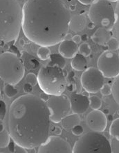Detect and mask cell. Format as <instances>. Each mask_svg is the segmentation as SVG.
<instances>
[{
    "label": "cell",
    "mask_w": 119,
    "mask_h": 153,
    "mask_svg": "<svg viewBox=\"0 0 119 153\" xmlns=\"http://www.w3.org/2000/svg\"><path fill=\"white\" fill-rule=\"evenodd\" d=\"M51 50L48 47L46 46H40L37 49V56L42 61H46L50 59L51 57Z\"/></svg>",
    "instance_id": "cell-22"
},
{
    "label": "cell",
    "mask_w": 119,
    "mask_h": 153,
    "mask_svg": "<svg viewBox=\"0 0 119 153\" xmlns=\"http://www.w3.org/2000/svg\"><path fill=\"white\" fill-rule=\"evenodd\" d=\"M72 1V0H68L67 1H68V2H70V1Z\"/></svg>",
    "instance_id": "cell-46"
},
{
    "label": "cell",
    "mask_w": 119,
    "mask_h": 153,
    "mask_svg": "<svg viewBox=\"0 0 119 153\" xmlns=\"http://www.w3.org/2000/svg\"><path fill=\"white\" fill-rule=\"evenodd\" d=\"M23 22V8L18 0H0V38L1 42L15 41Z\"/></svg>",
    "instance_id": "cell-3"
},
{
    "label": "cell",
    "mask_w": 119,
    "mask_h": 153,
    "mask_svg": "<svg viewBox=\"0 0 119 153\" xmlns=\"http://www.w3.org/2000/svg\"><path fill=\"white\" fill-rule=\"evenodd\" d=\"M118 56H119V49L118 50Z\"/></svg>",
    "instance_id": "cell-47"
},
{
    "label": "cell",
    "mask_w": 119,
    "mask_h": 153,
    "mask_svg": "<svg viewBox=\"0 0 119 153\" xmlns=\"http://www.w3.org/2000/svg\"><path fill=\"white\" fill-rule=\"evenodd\" d=\"M98 68L106 78H115L119 75V56L113 51L102 53L97 61Z\"/></svg>",
    "instance_id": "cell-9"
},
{
    "label": "cell",
    "mask_w": 119,
    "mask_h": 153,
    "mask_svg": "<svg viewBox=\"0 0 119 153\" xmlns=\"http://www.w3.org/2000/svg\"><path fill=\"white\" fill-rule=\"evenodd\" d=\"M70 101H71L72 111L75 114H84L90 107L89 97L80 93H75L71 95Z\"/></svg>",
    "instance_id": "cell-13"
},
{
    "label": "cell",
    "mask_w": 119,
    "mask_h": 153,
    "mask_svg": "<svg viewBox=\"0 0 119 153\" xmlns=\"http://www.w3.org/2000/svg\"><path fill=\"white\" fill-rule=\"evenodd\" d=\"M107 120H109V121H113L114 120V119H113V116H112V115H107Z\"/></svg>",
    "instance_id": "cell-42"
},
{
    "label": "cell",
    "mask_w": 119,
    "mask_h": 153,
    "mask_svg": "<svg viewBox=\"0 0 119 153\" xmlns=\"http://www.w3.org/2000/svg\"><path fill=\"white\" fill-rule=\"evenodd\" d=\"M10 138L11 137H10L9 131L6 130L3 123L1 122V124H0V148L1 149L7 148L9 146Z\"/></svg>",
    "instance_id": "cell-19"
},
{
    "label": "cell",
    "mask_w": 119,
    "mask_h": 153,
    "mask_svg": "<svg viewBox=\"0 0 119 153\" xmlns=\"http://www.w3.org/2000/svg\"><path fill=\"white\" fill-rule=\"evenodd\" d=\"M26 81L27 83H29L33 86H36L38 84V80H37V76H36L34 73H30L26 76Z\"/></svg>",
    "instance_id": "cell-29"
},
{
    "label": "cell",
    "mask_w": 119,
    "mask_h": 153,
    "mask_svg": "<svg viewBox=\"0 0 119 153\" xmlns=\"http://www.w3.org/2000/svg\"><path fill=\"white\" fill-rule=\"evenodd\" d=\"M114 37H115L119 42V0L115 8V22L112 29Z\"/></svg>",
    "instance_id": "cell-21"
},
{
    "label": "cell",
    "mask_w": 119,
    "mask_h": 153,
    "mask_svg": "<svg viewBox=\"0 0 119 153\" xmlns=\"http://www.w3.org/2000/svg\"><path fill=\"white\" fill-rule=\"evenodd\" d=\"M78 48L77 44L71 40H64L60 43L59 54L66 59H72L77 54Z\"/></svg>",
    "instance_id": "cell-14"
},
{
    "label": "cell",
    "mask_w": 119,
    "mask_h": 153,
    "mask_svg": "<svg viewBox=\"0 0 119 153\" xmlns=\"http://www.w3.org/2000/svg\"><path fill=\"white\" fill-rule=\"evenodd\" d=\"M78 51H79L80 54L83 55L84 56L87 57L91 53V48L90 45L87 42H83L80 45L79 48H78Z\"/></svg>",
    "instance_id": "cell-27"
},
{
    "label": "cell",
    "mask_w": 119,
    "mask_h": 153,
    "mask_svg": "<svg viewBox=\"0 0 119 153\" xmlns=\"http://www.w3.org/2000/svg\"><path fill=\"white\" fill-rule=\"evenodd\" d=\"M38 153H72L73 148L65 139L58 136H49L46 141L38 147Z\"/></svg>",
    "instance_id": "cell-11"
},
{
    "label": "cell",
    "mask_w": 119,
    "mask_h": 153,
    "mask_svg": "<svg viewBox=\"0 0 119 153\" xmlns=\"http://www.w3.org/2000/svg\"><path fill=\"white\" fill-rule=\"evenodd\" d=\"M83 131H84L83 127H82L81 125H76V126L74 127L73 128L71 129L72 134L75 136L81 135L83 133Z\"/></svg>",
    "instance_id": "cell-32"
},
{
    "label": "cell",
    "mask_w": 119,
    "mask_h": 153,
    "mask_svg": "<svg viewBox=\"0 0 119 153\" xmlns=\"http://www.w3.org/2000/svg\"><path fill=\"white\" fill-rule=\"evenodd\" d=\"M78 1L84 5H89L91 3L92 0H78Z\"/></svg>",
    "instance_id": "cell-39"
},
{
    "label": "cell",
    "mask_w": 119,
    "mask_h": 153,
    "mask_svg": "<svg viewBox=\"0 0 119 153\" xmlns=\"http://www.w3.org/2000/svg\"><path fill=\"white\" fill-rule=\"evenodd\" d=\"M112 37H114L112 30H108L101 27L91 36V39L95 43L100 45H105Z\"/></svg>",
    "instance_id": "cell-15"
},
{
    "label": "cell",
    "mask_w": 119,
    "mask_h": 153,
    "mask_svg": "<svg viewBox=\"0 0 119 153\" xmlns=\"http://www.w3.org/2000/svg\"><path fill=\"white\" fill-rule=\"evenodd\" d=\"M50 96H51V95L46 94V93L43 92L42 93H41V94H40V97L42 100H44V102H47L48 100H49Z\"/></svg>",
    "instance_id": "cell-36"
},
{
    "label": "cell",
    "mask_w": 119,
    "mask_h": 153,
    "mask_svg": "<svg viewBox=\"0 0 119 153\" xmlns=\"http://www.w3.org/2000/svg\"><path fill=\"white\" fill-rule=\"evenodd\" d=\"M37 80L40 89L49 95H62L67 86L63 69L57 65L42 67L37 74Z\"/></svg>",
    "instance_id": "cell-4"
},
{
    "label": "cell",
    "mask_w": 119,
    "mask_h": 153,
    "mask_svg": "<svg viewBox=\"0 0 119 153\" xmlns=\"http://www.w3.org/2000/svg\"><path fill=\"white\" fill-rule=\"evenodd\" d=\"M51 60V65H57L61 68L64 69L67 65L66 61L65 59V57L62 56L60 54H54L51 55L50 57Z\"/></svg>",
    "instance_id": "cell-20"
},
{
    "label": "cell",
    "mask_w": 119,
    "mask_h": 153,
    "mask_svg": "<svg viewBox=\"0 0 119 153\" xmlns=\"http://www.w3.org/2000/svg\"><path fill=\"white\" fill-rule=\"evenodd\" d=\"M51 130L54 134H56V135H60L62 134V128L60 127H53V128L51 129Z\"/></svg>",
    "instance_id": "cell-35"
},
{
    "label": "cell",
    "mask_w": 119,
    "mask_h": 153,
    "mask_svg": "<svg viewBox=\"0 0 119 153\" xmlns=\"http://www.w3.org/2000/svg\"><path fill=\"white\" fill-rule=\"evenodd\" d=\"M108 1H113V2H115V1H118V0H108Z\"/></svg>",
    "instance_id": "cell-45"
},
{
    "label": "cell",
    "mask_w": 119,
    "mask_h": 153,
    "mask_svg": "<svg viewBox=\"0 0 119 153\" xmlns=\"http://www.w3.org/2000/svg\"><path fill=\"white\" fill-rule=\"evenodd\" d=\"M72 40L76 44H79L82 41V37L80 35H76L72 38Z\"/></svg>",
    "instance_id": "cell-37"
},
{
    "label": "cell",
    "mask_w": 119,
    "mask_h": 153,
    "mask_svg": "<svg viewBox=\"0 0 119 153\" xmlns=\"http://www.w3.org/2000/svg\"><path fill=\"white\" fill-rule=\"evenodd\" d=\"M4 93L5 95L9 98H12L15 96L17 93H18V89L15 88V87L14 86V85L10 84H6L5 86H4Z\"/></svg>",
    "instance_id": "cell-26"
},
{
    "label": "cell",
    "mask_w": 119,
    "mask_h": 153,
    "mask_svg": "<svg viewBox=\"0 0 119 153\" xmlns=\"http://www.w3.org/2000/svg\"><path fill=\"white\" fill-rule=\"evenodd\" d=\"M80 82L87 92L96 93L105 84V76L98 68L90 67L83 71L80 77Z\"/></svg>",
    "instance_id": "cell-10"
},
{
    "label": "cell",
    "mask_w": 119,
    "mask_h": 153,
    "mask_svg": "<svg viewBox=\"0 0 119 153\" xmlns=\"http://www.w3.org/2000/svg\"><path fill=\"white\" fill-rule=\"evenodd\" d=\"M101 93L103 96H107L112 93V86L108 84H105L101 89Z\"/></svg>",
    "instance_id": "cell-30"
},
{
    "label": "cell",
    "mask_w": 119,
    "mask_h": 153,
    "mask_svg": "<svg viewBox=\"0 0 119 153\" xmlns=\"http://www.w3.org/2000/svg\"><path fill=\"white\" fill-rule=\"evenodd\" d=\"M25 73L23 61L15 53L5 52L0 56V76L6 83L15 86L24 78Z\"/></svg>",
    "instance_id": "cell-5"
},
{
    "label": "cell",
    "mask_w": 119,
    "mask_h": 153,
    "mask_svg": "<svg viewBox=\"0 0 119 153\" xmlns=\"http://www.w3.org/2000/svg\"><path fill=\"white\" fill-rule=\"evenodd\" d=\"M107 118L103 111L93 110L89 113L86 118L87 126L91 130L97 132H103L107 128Z\"/></svg>",
    "instance_id": "cell-12"
},
{
    "label": "cell",
    "mask_w": 119,
    "mask_h": 153,
    "mask_svg": "<svg viewBox=\"0 0 119 153\" xmlns=\"http://www.w3.org/2000/svg\"><path fill=\"white\" fill-rule=\"evenodd\" d=\"M67 89L69 91H70V92H73V91L76 89L75 84H68L67 86Z\"/></svg>",
    "instance_id": "cell-38"
},
{
    "label": "cell",
    "mask_w": 119,
    "mask_h": 153,
    "mask_svg": "<svg viewBox=\"0 0 119 153\" xmlns=\"http://www.w3.org/2000/svg\"><path fill=\"white\" fill-rule=\"evenodd\" d=\"M89 102H90V107L93 110H98L101 109L102 107V100L97 95H91L89 97Z\"/></svg>",
    "instance_id": "cell-25"
},
{
    "label": "cell",
    "mask_w": 119,
    "mask_h": 153,
    "mask_svg": "<svg viewBox=\"0 0 119 153\" xmlns=\"http://www.w3.org/2000/svg\"><path fill=\"white\" fill-rule=\"evenodd\" d=\"M73 153H112V144L107 137L97 131L87 132L76 141Z\"/></svg>",
    "instance_id": "cell-6"
},
{
    "label": "cell",
    "mask_w": 119,
    "mask_h": 153,
    "mask_svg": "<svg viewBox=\"0 0 119 153\" xmlns=\"http://www.w3.org/2000/svg\"><path fill=\"white\" fill-rule=\"evenodd\" d=\"M112 96L116 103L119 105V75L114 79L112 85Z\"/></svg>",
    "instance_id": "cell-24"
},
{
    "label": "cell",
    "mask_w": 119,
    "mask_h": 153,
    "mask_svg": "<svg viewBox=\"0 0 119 153\" xmlns=\"http://www.w3.org/2000/svg\"><path fill=\"white\" fill-rule=\"evenodd\" d=\"M50 111L46 102L35 95L18 97L9 107L8 127L14 143L33 150L49 137Z\"/></svg>",
    "instance_id": "cell-2"
},
{
    "label": "cell",
    "mask_w": 119,
    "mask_h": 153,
    "mask_svg": "<svg viewBox=\"0 0 119 153\" xmlns=\"http://www.w3.org/2000/svg\"><path fill=\"white\" fill-rule=\"evenodd\" d=\"M109 134L119 141V118L114 120L109 127Z\"/></svg>",
    "instance_id": "cell-23"
},
{
    "label": "cell",
    "mask_w": 119,
    "mask_h": 153,
    "mask_svg": "<svg viewBox=\"0 0 119 153\" xmlns=\"http://www.w3.org/2000/svg\"><path fill=\"white\" fill-rule=\"evenodd\" d=\"M46 104L50 111L51 120L54 123H60L71 109V101L66 95H51Z\"/></svg>",
    "instance_id": "cell-8"
},
{
    "label": "cell",
    "mask_w": 119,
    "mask_h": 153,
    "mask_svg": "<svg viewBox=\"0 0 119 153\" xmlns=\"http://www.w3.org/2000/svg\"><path fill=\"white\" fill-rule=\"evenodd\" d=\"M87 18L82 13H80L74 16L71 18L70 21L69 28L73 31H80L83 30L86 27Z\"/></svg>",
    "instance_id": "cell-17"
},
{
    "label": "cell",
    "mask_w": 119,
    "mask_h": 153,
    "mask_svg": "<svg viewBox=\"0 0 119 153\" xmlns=\"http://www.w3.org/2000/svg\"><path fill=\"white\" fill-rule=\"evenodd\" d=\"M33 86L31 84H29V83H26V84H25L24 86H23V91H24V92L25 93H26V94H30V93L33 91Z\"/></svg>",
    "instance_id": "cell-34"
},
{
    "label": "cell",
    "mask_w": 119,
    "mask_h": 153,
    "mask_svg": "<svg viewBox=\"0 0 119 153\" xmlns=\"http://www.w3.org/2000/svg\"><path fill=\"white\" fill-rule=\"evenodd\" d=\"M103 111V113L106 115V116H107V115L109 114V109H105Z\"/></svg>",
    "instance_id": "cell-44"
},
{
    "label": "cell",
    "mask_w": 119,
    "mask_h": 153,
    "mask_svg": "<svg viewBox=\"0 0 119 153\" xmlns=\"http://www.w3.org/2000/svg\"><path fill=\"white\" fill-rule=\"evenodd\" d=\"M71 19L61 0H28L23 6L22 30L38 45L54 46L67 36Z\"/></svg>",
    "instance_id": "cell-1"
},
{
    "label": "cell",
    "mask_w": 119,
    "mask_h": 153,
    "mask_svg": "<svg viewBox=\"0 0 119 153\" xmlns=\"http://www.w3.org/2000/svg\"><path fill=\"white\" fill-rule=\"evenodd\" d=\"M69 9H70V10H71V11H75L76 9V6L71 4V5L69 6Z\"/></svg>",
    "instance_id": "cell-40"
},
{
    "label": "cell",
    "mask_w": 119,
    "mask_h": 153,
    "mask_svg": "<svg viewBox=\"0 0 119 153\" xmlns=\"http://www.w3.org/2000/svg\"><path fill=\"white\" fill-rule=\"evenodd\" d=\"M87 61L86 57L81 54H77L71 61V66L72 68L77 71H84L87 69Z\"/></svg>",
    "instance_id": "cell-18"
},
{
    "label": "cell",
    "mask_w": 119,
    "mask_h": 153,
    "mask_svg": "<svg viewBox=\"0 0 119 153\" xmlns=\"http://www.w3.org/2000/svg\"><path fill=\"white\" fill-rule=\"evenodd\" d=\"M6 114V105L4 100L0 102V120L2 122Z\"/></svg>",
    "instance_id": "cell-31"
},
{
    "label": "cell",
    "mask_w": 119,
    "mask_h": 153,
    "mask_svg": "<svg viewBox=\"0 0 119 153\" xmlns=\"http://www.w3.org/2000/svg\"><path fill=\"white\" fill-rule=\"evenodd\" d=\"M117 113H118V116H119V110H118V111Z\"/></svg>",
    "instance_id": "cell-48"
},
{
    "label": "cell",
    "mask_w": 119,
    "mask_h": 153,
    "mask_svg": "<svg viewBox=\"0 0 119 153\" xmlns=\"http://www.w3.org/2000/svg\"><path fill=\"white\" fill-rule=\"evenodd\" d=\"M95 24L94 23H93V22H91L90 24H89V25H88V27H89V29H93V28H94V27H95Z\"/></svg>",
    "instance_id": "cell-43"
},
{
    "label": "cell",
    "mask_w": 119,
    "mask_h": 153,
    "mask_svg": "<svg viewBox=\"0 0 119 153\" xmlns=\"http://www.w3.org/2000/svg\"><path fill=\"white\" fill-rule=\"evenodd\" d=\"M81 37H82V40H83V41H87V40L89 39L88 36L87 35V34L82 35Z\"/></svg>",
    "instance_id": "cell-41"
},
{
    "label": "cell",
    "mask_w": 119,
    "mask_h": 153,
    "mask_svg": "<svg viewBox=\"0 0 119 153\" xmlns=\"http://www.w3.org/2000/svg\"><path fill=\"white\" fill-rule=\"evenodd\" d=\"M91 22L112 30L115 22V10L108 0H94L88 12Z\"/></svg>",
    "instance_id": "cell-7"
},
{
    "label": "cell",
    "mask_w": 119,
    "mask_h": 153,
    "mask_svg": "<svg viewBox=\"0 0 119 153\" xmlns=\"http://www.w3.org/2000/svg\"><path fill=\"white\" fill-rule=\"evenodd\" d=\"M80 117L79 114L73 113V114L67 115L61 120V125L62 128L66 131H71V129L76 125H80Z\"/></svg>",
    "instance_id": "cell-16"
},
{
    "label": "cell",
    "mask_w": 119,
    "mask_h": 153,
    "mask_svg": "<svg viewBox=\"0 0 119 153\" xmlns=\"http://www.w3.org/2000/svg\"><path fill=\"white\" fill-rule=\"evenodd\" d=\"M108 50L109 51H115L119 49V42L115 37H112L107 43Z\"/></svg>",
    "instance_id": "cell-28"
},
{
    "label": "cell",
    "mask_w": 119,
    "mask_h": 153,
    "mask_svg": "<svg viewBox=\"0 0 119 153\" xmlns=\"http://www.w3.org/2000/svg\"><path fill=\"white\" fill-rule=\"evenodd\" d=\"M112 152H119V141L117 139H114L112 140L111 142Z\"/></svg>",
    "instance_id": "cell-33"
}]
</instances>
